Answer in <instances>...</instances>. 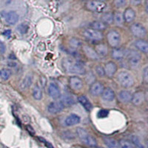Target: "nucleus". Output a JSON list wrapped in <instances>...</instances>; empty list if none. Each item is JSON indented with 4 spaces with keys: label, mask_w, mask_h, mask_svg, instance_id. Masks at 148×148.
Returning <instances> with one entry per match:
<instances>
[{
    "label": "nucleus",
    "mask_w": 148,
    "mask_h": 148,
    "mask_svg": "<svg viewBox=\"0 0 148 148\" xmlns=\"http://www.w3.org/2000/svg\"><path fill=\"white\" fill-rule=\"evenodd\" d=\"M63 67L67 73L75 74H84L86 70L84 64L80 62H73L69 59H65L63 61Z\"/></svg>",
    "instance_id": "nucleus-1"
},
{
    "label": "nucleus",
    "mask_w": 148,
    "mask_h": 148,
    "mask_svg": "<svg viewBox=\"0 0 148 148\" xmlns=\"http://www.w3.org/2000/svg\"><path fill=\"white\" fill-rule=\"evenodd\" d=\"M76 134L80 139V141L87 146L94 147L97 145L96 139L94 137H92L91 135L88 133V132L82 127L76 128Z\"/></svg>",
    "instance_id": "nucleus-2"
},
{
    "label": "nucleus",
    "mask_w": 148,
    "mask_h": 148,
    "mask_svg": "<svg viewBox=\"0 0 148 148\" xmlns=\"http://www.w3.org/2000/svg\"><path fill=\"white\" fill-rule=\"evenodd\" d=\"M117 80L123 88H131L134 84V79L130 73L127 71H121L117 75Z\"/></svg>",
    "instance_id": "nucleus-3"
},
{
    "label": "nucleus",
    "mask_w": 148,
    "mask_h": 148,
    "mask_svg": "<svg viewBox=\"0 0 148 148\" xmlns=\"http://www.w3.org/2000/svg\"><path fill=\"white\" fill-rule=\"evenodd\" d=\"M86 9L94 13H101L105 10L107 5L105 2H99L97 0H90L85 5Z\"/></svg>",
    "instance_id": "nucleus-4"
},
{
    "label": "nucleus",
    "mask_w": 148,
    "mask_h": 148,
    "mask_svg": "<svg viewBox=\"0 0 148 148\" xmlns=\"http://www.w3.org/2000/svg\"><path fill=\"white\" fill-rule=\"evenodd\" d=\"M107 41L112 48L118 47L121 42V36L118 31L111 30L107 34Z\"/></svg>",
    "instance_id": "nucleus-5"
},
{
    "label": "nucleus",
    "mask_w": 148,
    "mask_h": 148,
    "mask_svg": "<svg viewBox=\"0 0 148 148\" xmlns=\"http://www.w3.org/2000/svg\"><path fill=\"white\" fill-rule=\"evenodd\" d=\"M130 30L133 36L138 39H142L147 34L146 28L140 23H134L131 25L130 27Z\"/></svg>",
    "instance_id": "nucleus-6"
},
{
    "label": "nucleus",
    "mask_w": 148,
    "mask_h": 148,
    "mask_svg": "<svg viewBox=\"0 0 148 148\" xmlns=\"http://www.w3.org/2000/svg\"><path fill=\"white\" fill-rule=\"evenodd\" d=\"M127 62L130 66L133 67H136L139 64L141 60V55L139 53L134 50H130L126 53Z\"/></svg>",
    "instance_id": "nucleus-7"
},
{
    "label": "nucleus",
    "mask_w": 148,
    "mask_h": 148,
    "mask_svg": "<svg viewBox=\"0 0 148 148\" xmlns=\"http://www.w3.org/2000/svg\"><path fill=\"white\" fill-rule=\"evenodd\" d=\"M83 36L85 37L86 39H89L90 41H100L103 38V34H101V32L90 28L84 30V32H83Z\"/></svg>",
    "instance_id": "nucleus-8"
},
{
    "label": "nucleus",
    "mask_w": 148,
    "mask_h": 148,
    "mask_svg": "<svg viewBox=\"0 0 148 148\" xmlns=\"http://www.w3.org/2000/svg\"><path fill=\"white\" fill-rule=\"evenodd\" d=\"M65 107L61 101H54L51 102L47 106V111L51 114H56L62 111Z\"/></svg>",
    "instance_id": "nucleus-9"
},
{
    "label": "nucleus",
    "mask_w": 148,
    "mask_h": 148,
    "mask_svg": "<svg viewBox=\"0 0 148 148\" xmlns=\"http://www.w3.org/2000/svg\"><path fill=\"white\" fill-rule=\"evenodd\" d=\"M68 82H69V86L73 90H79L82 89L83 85H84L82 79L77 76H71L69 78Z\"/></svg>",
    "instance_id": "nucleus-10"
},
{
    "label": "nucleus",
    "mask_w": 148,
    "mask_h": 148,
    "mask_svg": "<svg viewBox=\"0 0 148 148\" xmlns=\"http://www.w3.org/2000/svg\"><path fill=\"white\" fill-rule=\"evenodd\" d=\"M105 76L108 78H113L117 71V64L112 61H109L106 64H104V67Z\"/></svg>",
    "instance_id": "nucleus-11"
},
{
    "label": "nucleus",
    "mask_w": 148,
    "mask_h": 148,
    "mask_svg": "<svg viewBox=\"0 0 148 148\" xmlns=\"http://www.w3.org/2000/svg\"><path fill=\"white\" fill-rule=\"evenodd\" d=\"M104 89V87L102 83L100 82H94L90 86L89 92L92 96H98L99 95H101Z\"/></svg>",
    "instance_id": "nucleus-12"
},
{
    "label": "nucleus",
    "mask_w": 148,
    "mask_h": 148,
    "mask_svg": "<svg viewBox=\"0 0 148 148\" xmlns=\"http://www.w3.org/2000/svg\"><path fill=\"white\" fill-rule=\"evenodd\" d=\"M48 95L53 99H58L61 97V90L59 85L55 83H51L47 88Z\"/></svg>",
    "instance_id": "nucleus-13"
},
{
    "label": "nucleus",
    "mask_w": 148,
    "mask_h": 148,
    "mask_svg": "<svg viewBox=\"0 0 148 148\" xmlns=\"http://www.w3.org/2000/svg\"><path fill=\"white\" fill-rule=\"evenodd\" d=\"M145 100V92L143 91H136L132 95L131 102L135 106H140L141 104H143Z\"/></svg>",
    "instance_id": "nucleus-14"
},
{
    "label": "nucleus",
    "mask_w": 148,
    "mask_h": 148,
    "mask_svg": "<svg viewBox=\"0 0 148 148\" xmlns=\"http://www.w3.org/2000/svg\"><path fill=\"white\" fill-rule=\"evenodd\" d=\"M82 50L84 51V54L88 58H89L91 60H97L99 59V56L96 53V51L94 48H92L91 46L90 45H83L82 46Z\"/></svg>",
    "instance_id": "nucleus-15"
},
{
    "label": "nucleus",
    "mask_w": 148,
    "mask_h": 148,
    "mask_svg": "<svg viewBox=\"0 0 148 148\" xmlns=\"http://www.w3.org/2000/svg\"><path fill=\"white\" fill-rule=\"evenodd\" d=\"M135 17H136V12L132 8H127L125 10L123 13V18H124V22L126 23H130L134 20Z\"/></svg>",
    "instance_id": "nucleus-16"
},
{
    "label": "nucleus",
    "mask_w": 148,
    "mask_h": 148,
    "mask_svg": "<svg viewBox=\"0 0 148 148\" xmlns=\"http://www.w3.org/2000/svg\"><path fill=\"white\" fill-rule=\"evenodd\" d=\"M18 18H19L18 14L16 11H13V10L7 13L5 15V21L10 25H16L18 22Z\"/></svg>",
    "instance_id": "nucleus-17"
},
{
    "label": "nucleus",
    "mask_w": 148,
    "mask_h": 148,
    "mask_svg": "<svg viewBox=\"0 0 148 148\" xmlns=\"http://www.w3.org/2000/svg\"><path fill=\"white\" fill-rule=\"evenodd\" d=\"M111 56L115 60H121L126 56V52L124 49L120 47H115L111 51Z\"/></svg>",
    "instance_id": "nucleus-18"
},
{
    "label": "nucleus",
    "mask_w": 148,
    "mask_h": 148,
    "mask_svg": "<svg viewBox=\"0 0 148 148\" xmlns=\"http://www.w3.org/2000/svg\"><path fill=\"white\" fill-rule=\"evenodd\" d=\"M135 47L140 52L148 53V42L142 39H138L135 42Z\"/></svg>",
    "instance_id": "nucleus-19"
},
{
    "label": "nucleus",
    "mask_w": 148,
    "mask_h": 148,
    "mask_svg": "<svg viewBox=\"0 0 148 148\" xmlns=\"http://www.w3.org/2000/svg\"><path fill=\"white\" fill-rule=\"evenodd\" d=\"M81 121V118L79 117L78 115L75 114V113H72V114L69 115L66 118L65 121H64V124L66 126H73L79 124Z\"/></svg>",
    "instance_id": "nucleus-20"
},
{
    "label": "nucleus",
    "mask_w": 148,
    "mask_h": 148,
    "mask_svg": "<svg viewBox=\"0 0 148 148\" xmlns=\"http://www.w3.org/2000/svg\"><path fill=\"white\" fill-rule=\"evenodd\" d=\"M78 101L82 106L87 111H90L92 109V105L91 104L90 101L88 99V98L85 96L84 95H81V96H78L77 99Z\"/></svg>",
    "instance_id": "nucleus-21"
},
{
    "label": "nucleus",
    "mask_w": 148,
    "mask_h": 148,
    "mask_svg": "<svg viewBox=\"0 0 148 148\" xmlns=\"http://www.w3.org/2000/svg\"><path fill=\"white\" fill-rule=\"evenodd\" d=\"M101 97H102L104 101H111L114 99L115 97H116V95H115L113 90L108 87V88H104V90L101 93Z\"/></svg>",
    "instance_id": "nucleus-22"
},
{
    "label": "nucleus",
    "mask_w": 148,
    "mask_h": 148,
    "mask_svg": "<svg viewBox=\"0 0 148 148\" xmlns=\"http://www.w3.org/2000/svg\"><path fill=\"white\" fill-rule=\"evenodd\" d=\"M132 93L127 90H121L118 94V99L121 102L127 103L131 101Z\"/></svg>",
    "instance_id": "nucleus-23"
},
{
    "label": "nucleus",
    "mask_w": 148,
    "mask_h": 148,
    "mask_svg": "<svg viewBox=\"0 0 148 148\" xmlns=\"http://www.w3.org/2000/svg\"><path fill=\"white\" fill-rule=\"evenodd\" d=\"M96 53L99 56V57H104L108 54V47L104 43H100L96 46L95 48Z\"/></svg>",
    "instance_id": "nucleus-24"
},
{
    "label": "nucleus",
    "mask_w": 148,
    "mask_h": 148,
    "mask_svg": "<svg viewBox=\"0 0 148 148\" xmlns=\"http://www.w3.org/2000/svg\"><path fill=\"white\" fill-rule=\"evenodd\" d=\"M89 27L90 29L101 32V31L106 29L107 25L101 21H93V22H92L90 24Z\"/></svg>",
    "instance_id": "nucleus-25"
},
{
    "label": "nucleus",
    "mask_w": 148,
    "mask_h": 148,
    "mask_svg": "<svg viewBox=\"0 0 148 148\" xmlns=\"http://www.w3.org/2000/svg\"><path fill=\"white\" fill-rule=\"evenodd\" d=\"M101 21L104 22L106 25L113 23V14L111 12H106L101 16Z\"/></svg>",
    "instance_id": "nucleus-26"
},
{
    "label": "nucleus",
    "mask_w": 148,
    "mask_h": 148,
    "mask_svg": "<svg viewBox=\"0 0 148 148\" xmlns=\"http://www.w3.org/2000/svg\"><path fill=\"white\" fill-rule=\"evenodd\" d=\"M104 142L108 148H121L119 141L113 138H109V137L104 138Z\"/></svg>",
    "instance_id": "nucleus-27"
},
{
    "label": "nucleus",
    "mask_w": 148,
    "mask_h": 148,
    "mask_svg": "<svg viewBox=\"0 0 148 148\" xmlns=\"http://www.w3.org/2000/svg\"><path fill=\"white\" fill-rule=\"evenodd\" d=\"M33 97L36 100H41L42 99V90L39 84H35L32 90Z\"/></svg>",
    "instance_id": "nucleus-28"
},
{
    "label": "nucleus",
    "mask_w": 148,
    "mask_h": 148,
    "mask_svg": "<svg viewBox=\"0 0 148 148\" xmlns=\"http://www.w3.org/2000/svg\"><path fill=\"white\" fill-rule=\"evenodd\" d=\"M33 83V77L30 75H27L24 78L22 82H21L20 88L22 90H26L29 88L31 86Z\"/></svg>",
    "instance_id": "nucleus-29"
},
{
    "label": "nucleus",
    "mask_w": 148,
    "mask_h": 148,
    "mask_svg": "<svg viewBox=\"0 0 148 148\" xmlns=\"http://www.w3.org/2000/svg\"><path fill=\"white\" fill-rule=\"evenodd\" d=\"M61 100L60 101L62 102V104H64V107L67 106H71L72 104H74V99L71 96L68 94H64L62 96H61Z\"/></svg>",
    "instance_id": "nucleus-30"
},
{
    "label": "nucleus",
    "mask_w": 148,
    "mask_h": 148,
    "mask_svg": "<svg viewBox=\"0 0 148 148\" xmlns=\"http://www.w3.org/2000/svg\"><path fill=\"white\" fill-rule=\"evenodd\" d=\"M124 22L123 14L121 12L116 11L113 14V23L118 26H121Z\"/></svg>",
    "instance_id": "nucleus-31"
},
{
    "label": "nucleus",
    "mask_w": 148,
    "mask_h": 148,
    "mask_svg": "<svg viewBox=\"0 0 148 148\" xmlns=\"http://www.w3.org/2000/svg\"><path fill=\"white\" fill-rule=\"evenodd\" d=\"M12 75V71L9 68H2L0 70V78L2 80H8Z\"/></svg>",
    "instance_id": "nucleus-32"
},
{
    "label": "nucleus",
    "mask_w": 148,
    "mask_h": 148,
    "mask_svg": "<svg viewBox=\"0 0 148 148\" xmlns=\"http://www.w3.org/2000/svg\"><path fill=\"white\" fill-rule=\"evenodd\" d=\"M119 143L121 148H135L134 145L132 143L131 141H129V140L120 139Z\"/></svg>",
    "instance_id": "nucleus-33"
},
{
    "label": "nucleus",
    "mask_w": 148,
    "mask_h": 148,
    "mask_svg": "<svg viewBox=\"0 0 148 148\" xmlns=\"http://www.w3.org/2000/svg\"><path fill=\"white\" fill-rule=\"evenodd\" d=\"M28 30H29V25L27 22L21 23L20 25H18V27H17V30H18V33L21 34H27Z\"/></svg>",
    "instance_id": "nucleus-34"
},
{
    "label": "nucleus",
    "mask_w": 148,
    "mask_h": 148,
    "mask_svg": "<svg viewBox=\"0 0 148 148\" xmlns=\"http://www.w3.org/2000/svg\"><path fill=\"white\" fill-rule=\"evenodd\" d=\"M69 44L71 47L73 49H76L82 46V42L76 38H71L69 40Z\"/></svg>",
    "instance_id": "nucleus-35"
},
{
    "label": "nucleus",
    "mask_w": 148,
    "mask_h": 148,
    "mask_svg": "<svg viewBox=\"0 0 148 148\" xmlns=\"http://www.w3.org/2000/svg\"><path fill=\"white\" fill-rule=\"evenodd\" d=\"M131 142L134 145L135 148H146L141 143L139 138L136 136H133L131 138Z\"/></svg>",
    "instance_id": "nucleus-36"
},
{
    "label": "nucleus",
    "mask_w": 148,
    "mask_h": 148,
    "mask_svg": "<svg viewBox=\"0 0 148 148\" xmlns=\"http://www.w3.org/2000/svg\"><path fill=\"white\" fill-rule=\"evenodd\" d=\"M95 71H96V74H97L98 76H100V77H104V76H105L104 67H102V66L100 65V64L96 66V68H95Z\"/></svg>",
    "instance_id": "nucleus-37"
},
{
    "label": "nucleus",
    "mask_w": 148,
    "mask_h": 148,
    "mask_svg": "<svg viewBox=\"0 0 148 148\" xmlns=\"http://www.w3.org/2000/svg\"><path fill=\"white\" fill-rule=\"evenodd\" d=\"M127 0H113V4H114L116 8H122L126 5Z\"/></svg>",
    "instance_id": "nucleus-38"
},
{
    "label": "nucleus",
    "mask_w": 148,
    "mask_h": 148,
    "mask_svg": "<svg viewBox=\"0 0 148 148\" xmlns=\"http://www.w3.org/2000/svg\"><path fill=\"white\" fill-rule=\"evenodd\" d=\"M143 81L148 84V67H146L143 71Z\"/></svg>",
    "instance_id": "nucleus-39"
},
{
    "label": "nucleus",
    "mask_w": 148,
    "mask_h": 148,
    "mask_svg": "<svg viewBox=\"0 0 148 148\" xmlns=\"http://www.w3.org/2000/svg\"><path fill=\"white\" fill-rule=\"evenodd\" d=\"M108 113H109V112L107 110H101L98 113V117H99V118H104V117L108 116Z\"/></svg>",
    "instance_id": "nucleus-40"
},
{
    "label": "nucleus",
    "mask_w": 148,
    "mask_h": 148,
    "mask_svg": "<svg viewBox=\"0 0 148 148\" xmlns=\"http://www.w3.org/2000/svg\"><path fill=\"white\" fill-rule=\"evenodd\" d=\"M92 79H95V76H94V75H93V73H91V72L87 73V77H86V81L90 83V80H91V84H92V83L94 82V81H92Z\"/></svg>",
    "instance_id": "nucleus-41"
},
{
    "label": "nucleus",
    "mask_w": 148,
    "mask_h": 148,
    "mask_svg": "<svg viewBox=\"0 0 148 148\" xmlns=\"http://www.w3.org/2000/svg\"><path fill=\"white\" fill-rule=\"evenodd\" d=\"M5 51H6V46L3 42L0 41V53H5Z\"/></svg>",
    "instance_id": "nucleus-42"
},
{
    "label": "nucleus",
    "mask_w": 148,
    "mask_h": 148,
    "mask_svg": "<svg viewBox=\"0 0 148 148\" xmlns=\"http://www.w3.org/2000/svg\"><path fill=\"white\" fill-rule=\"evenodd\" d=\"M141 1L142 0H130V2L131 3V5H134V6H137V5H139L141 3Z\"/></svg>",
    "instance_id": "nucleus-43"
},
{
    "label": "nucleus",
    "mask_w": 148,
    "mask_h": 148,
    "mask_svg": "<svg viewBox=\"0 0 148 148\" xmlns=\"http://www.w3.org/2000/svg\"><path fill=\"white\" fill-rule=\"evenodd\" d=\"M3 35L7 37V38H10V35H11V30H5L3 33Z\"/></svg>",
    "instance_id": "nucleus-44"
},
{
    "label": "nucleus",
    "mask_w": 148,
    "mask_h": 148,
    "mask_svg": "<svg viewBox=\"0 0 148 148\" xmlns=\"http://www.w3.org/2000/svg\"><path fill=\"white\" fill-rule=\"evenodd\" d=\"M8 64V66H10L11 67H15L16 66V64L15 62H10Z\"/></svg>",
    "instance_id": "nucleus-45"
},
{
    "label": "nucleus",
    "mask_w": 148,
    "mask_h": 148,
    "mask_svg": "<svg viewBox=\"0 0 148 148\" xmlns=\"http://www.w3.org/2000/svg\"><path fill=\"white\" fill-rule=\"evenodd\" d=\"M145 10H146L147 14H148V0L145 1Z\"/></svg>",
    "instance_id": "nucleus-46"
},
{
    "label": "nucleus",
    "mask_w": 148,
    "mask_h": 148,
    "mask_svg": "<svg viewBox=\"0 0 148 148\" xmlns=\"http://www.w3.org/2000/svg\"><path fill=\"white\" fill-rule=\"evenodd\" d=\"M145 101L148 103V91L145 92Z\"/></svg>",
    "instance_id": "nucleus-47"
},
{
    "label": "nucleus",
    "mask_w": 148,
    "mask_h": 148,
    "mask_svg": "<svg viewBox=\"0 0 148 148\" xmlns=\"http://www.w3.org/2000/svg\"><path fill=\"white\" fill-rule=\"evenodd\" d=\"M90 148H103V147H98V146H94V147H91Z\"/></svg>",
    "instance_id": "nucleus-48"
},
{
    "label": "nucleus",
    "mask_w": 148,
    "mask_h": 148,
    "mask_svg": "<svg viewBox=\"0 0 148 148\" xmlns=\"http://www.w3.org/2000/svg\"><path fill=\"white\" fill-rule=\"evenodd\" d=\"M97 1H99V2H107V1H108V0H97Z\"/></svg>",
    "instance_id": "nucleus-49"
},
{
    "label": "nucleus",
    "mask_w": 148,
    "mask_h": 148,
    "mask_svg": "<svg viewBox=\"0 0 148 148\" xmlns=\"http://www.w3.org/2000/svg\"><path fill=\"white\" fill-rule=\"evenodd\" d=\"M146 145H147V148H148V139L146 141Z\"/></svg>",
    "instance_id": "nucleus-50"
},
{
    "label": "nucleus",
    "mask_w": 148,
    "mask_h": 148,
    "mask_svg": "<svg viewBox=\"0 0 148 148\" xmlns=\"http://www.w3.org/2000/svg\"><path fill=\"white\" fill-rule=\"evenodd\" d=\"M82 1H84V2H88L90 0H82Z\"/></svg>",
    "instance_id": "nucleus-51"
},
{
    "label": "nucleus",
    "mask_w": 148,
    "mask_h": 148,
    "mask_svg": "<svg viewBox=\"0 0 148 148\" xmlns=\"http://www.w3.org/2000/svg\"><path fill=\"white\" fill-rule=\"evenodd\" d=\"M56 1H59V0H56Z\"/></svg>",
    "instance_id": "nucleus-52"
},
{
    "label": "nucleus",
    "mask_w": 148,
    "mask_h": 148,
    "mask_svg": "<svg viewBox=\"0 0 148 148\" xmlns=\"http://www.w3.org/2000/svg\"></svg>",
    "instance_id": "nucleus-53"
}]
</instances>
